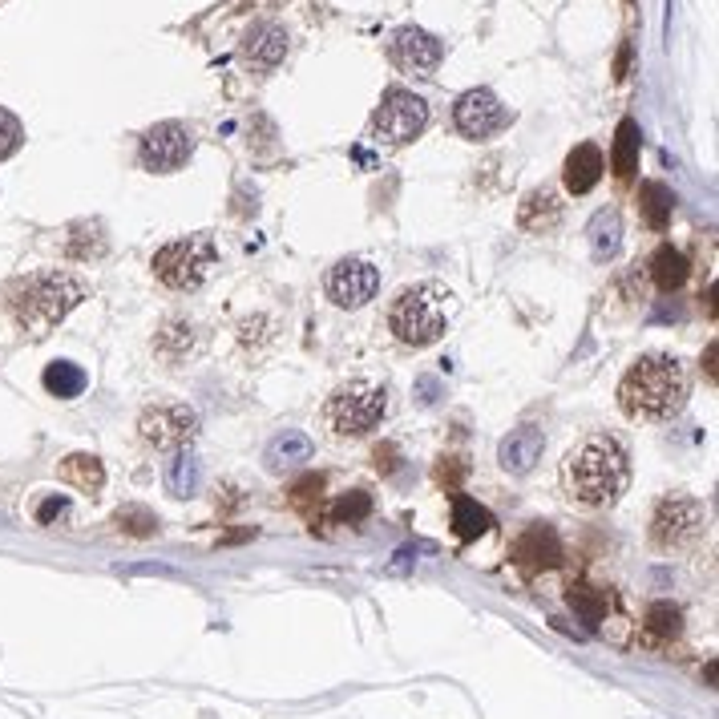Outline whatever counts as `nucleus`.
Here are the masks:
<instances>
[{"label": "nucleus", "mask_w": 719, "mask_h": 719, "mask_svg": "<svg viewBox=\"0 0 719 719\" xmlns=\"http://www.w3.org/2000/svg\"><path fill=\"white\" fill-rule=\"evenodd\" d=\"M631 485V453L614 433H586L562 453V489L586 509L614 505Z\"/></svg>", "instance_id": "obj_1"}, {"label": "nucleus", "mask_w": 719, "mask_h": 719, "mask_svg": "<svg viewBox=\"0 0 719 719\" xmlns=\"http://www.w3.org/2000/svg\"><path fill=\"white\" fill-rule=\"evenodd\" d=\"M691 396V376L687 364L671 352H647L639 356L623 384H619V408L639 421V425H663L683 413V404Z\"/></svg>", "instance_id": "obj_2"}, {"label": "nucleus", "mask_w": 719, "mask_h": 719, "mask_svg": "<svg viewBox=\"0 0 719 719\" xmlns=\"http://www.w3.org/2000/svg\"><path fill=\"white\" fill-rule=\"evenodd\" d=\"M81 299H85V283L73 279L69 271H41V275H25L5 287L9 316L37 340L49 336Z\"/></svg>", "instance_id": "obj_3"}, {"label": "nucleus", "mask_w": 719, "mask_h": 719, "mask_svg": "<svg viewBox=\"0 0 719 719\" xmlns=\"http://www.w3.org/2000/svg\"><path fill=\"white\" fill-rule=\"evenodd\" d=\"M453 312V291L445 283H417L404 287L388 312V328L408 348H429L445 336Z\"/></svg>", "instance_id": "obj_4"}, {"label": "nucleus", "mask_w": 719, "mask_h": 719, "mask_svg": "<svg viewBox=\"0 0 719 719\" xmlns=\"http://www.w3.org/2000/svg\"><path fill=\"white\" fill-rule=\"evenodd\" d=\"M388 413V388L376 380H348L324 404V429L332 437H368Z\"/></svg>", "instance_id": "obj_5"}, {"label": "nucleus", "mask_w": 719, "mask_h": 719, "mask_svg": "<svg viewBox=\"0 0 719 719\" xmlns=\"http://www.w3.org/2000/svg\"><path fill=\"white\" fill-rule=\"evenodd\" d=\"M219 267V251L211 235H186L166 243L154 255V275L170 287V291H198L211 279V271Z\"/></svg>", "instance_id": "obj_6"}, {"label": "nucleus", "mask_w": 719, "mask_h": 719, "mask_svg": "<svg viewBox=\"0 0 719 719\" xmlns=\"http://www.w3.org/2000/svg\"><path fill=\"white\" fill-rule=\"evenodd\" d=\"M703 526H707L703 501H695V497H687V493H671V497H663V501L655 505V513H651V542H655V550L675 554V550L695 546L699 534H703Z\"/></svg>", "instance_id": "obj_7"}, {"label": "nucleus", "mask_w": 719, "mask_h": 719, "mask_svg": "<svg viewBox=\"0 0 719 719\" xmlns=\"http://www.w3.org/2000/svg\"><path fill=\"white\" fill-rule=\"evenodd\" d=\"M429 126V101L413 89H388L380 97V110L372 114V134L384 146H408L417 142Z\"/></svg>", "instance_id": "obj_8"}, {"label": "nucleus", "mask_w": 719, "mask_h": 719, "mask_svg": "<svg viewBox=\"0 0 719 719\" xmlns=\"http://www.w3.org/2000/svg\"><path fill=\"white\" fill-rule=\"evenodd\" d=\"M198 433V413L190 404H178V400H162V404H150L142 421H138V437L150 445V449H162V453H178L194 441Z\"/></svg>", "instance_id": "obj_9"}, {"label": "nucleus", "mask_w": 719, "mask_h": 719, "mask_svg": "<svg viewBox=\"0 0 719 719\" xmlns=\"http://www.w3.org/2000/svg\"><path fill=\"white\" fill-rule=\"evenodd\" d=\"M190 154H194V130L182 122H158L138 142V162L150 174H174L190 162Z\"/></svg>", "instance_id": "obj_10"}, {"label": "nucleus", "mask_w": 719, "mask_h": 719, "mask_svg": "<svg viewBox=\"0 0 719 719\" xmlns=\"http://www.w3.org/2000/svg\"><path fill=\"white\" fill-rule=\"evenodd\" d=\"M453 126L469 142H489L493 134H501L509 126V110L501 106V97L493 89H469L453 106Z\"/></svg>", "instance_id": "obj_11"}, {"label": "nucleus", "mask_w": 719, "mask_h": 719, "mask_svg": "<svg viewBox=\"0 0 719 719\" xmlns=\"http://www.w3.org/2000/svg\"><path fill=\"white\" fill-rule=\"evenodd\" d=\"M388 57H392V65L404 69V73H413V77H433V69H437L441 57H445V45H441L433 33L417 29V25H404V29L392 33Z\"/></svg>", "instance_id": "obj_12"}, {"label": "nucleus", "mask_w": 719, "mask_h": 719, "mask_svg": "<svg viewBox=\"0 0 719 719\" xmlns=\"http://www.w3.org/2000/svg\"><path fill=\"white\" fill-rule=\"evenodd\" d=\"M380 291V271L368 263V259H340L332 271H328V295L336 307H364L372 295Z\"/></svg>", "instance_id": "obj_13"}, {"label": "nucleus", "mask_w": 719, "mask_h": 719, "mask_svg": "<svg viewBox=\"0 0 719 719\" xmlns=\"http://www.w3.org/2000/svg\"><path fill=\"white\" fill-rule=\"evenodd\" d=\"M542 449H546V433L538 425L509 429V437H501V445H497V465L509 477H526L542 461Z\"/></svg>", "instance_id": "obj_14"}, {"label": "nucleus", "mask_w": 719, "mask_h": 719, "mask_svg": "<svg viewBox=\"0 0 719 719\" xmlns=\"http://www.w3.org/2000/svg\"><path fill=\"white\" fill-rule=\"evenodd\" d=\"M513 562L522 570H554L562 562V542L550 526H530L518 542H513Z\"/></svg>", "instance_id": "obj_15"}, {"label": "nucleus", "mask_w": 719, "mask_h": 719, "mask_svg": "<svg viewBox=\"0 0 719 719\" xmlns=\"http://www.w3.org/2000/svg\"><path fill=\"white\" fill-rule=\"evenodd\" d=\"M558 223H562V198H558V190H550V186L530 190L526 202H522V211H518V227L534 231V235H550Z\"/></svg>", "instance_id": "obj_16"}, {"label": "nucleus", "mask_w": 719, "mask_h": 719, "mask_svg": "<svg viewBox=\"0 0 719 719\" xmlns=\"http://www.w3.org/2000/svg\"><path fill=\"white\" fill-rule=\"evenodd\" d=\"M312 453H316L312 437H307V433H295V429H287V433H279V437L267 445V453H263V465H267V473H291V469H299V465H307V461H312Z\"/></svg>", "instance_id": "obj_17"}, {"label": "nucleus", "mask_w": 719, "mask_h": 719, "mask_svg": "<svg viewBox=\"0 0 719 719\" xmlns=\"http://www.w3.org/2000/svg\"><path fill=\"white\" fill-rule=\"evenodd\" d=\"M287 57V33L279 25H255L243 41V61L255 69H275Z\"/></svg>", "instance_id": "obj_18"}, {"label": "nucleus", "mask_w": 719, "mask_h": 719, "mask_svg": "<svg viewBox=\"0 0 719 719\" xmlns=\"http://www.w3.org/2000/svg\"><path fill=\"white\" fill-rule=\"evenodd\" d=\"M602 170H606V162H602V150H598V146H590V142L574 146L570 158H566V170H562L566 190H570V194H590V190L598 186Z\"/></svg>", "instance_id": "obj_19"}, {"label": "nucleus", "mask_w": 719, "mask_h": 719, "mask_svg": "<svg viewBox=\"0 0 719 719\" xmlns=\"http://www.w3.org/2000/svg\"><path fill=\"white\" fill-rule=\"evenodd\" d=\"M586 235H590V251H594V259H614L619 255V247H623V215L619 211H598L594 219H590V227H586Z\"/></svg>", "instance_id": "obj_20"}, {"label": "nucleus", "mask_w": 719, "mask_h": 719, "mask_svg": "<svg viewBox=\"0 0 719 719\" xmlns=\"http://www.w3.org/2000/svg\"><path fill=\"white\" fill-rule=\"evenodd\" d=\"M61 481L81 489V493H97L101 485H106V465H101L93 453H69L61 465H57Z\"/></svg>", "instance_id": "obj_21"}, {"label": "nucleus", "mask_w": 719, "mask_h": 719, "mask_svg": "<svg viewBox=\"0 0 719 719\" xmlns=\"http://www.w3.org/2000/svg\"><path fill=\"white\" fill-rule=\"evenodd\" d=\"M194 348H198V332H194L190 320H166V324L158 328V336H154V352H158L162 360H170V364L186 360Z\"/></svg>", "instance_id": "obj_22"}, {"label": "nucleus", "mask_w": 719, "mask_h": 719, "mask_svg": "<svg viewBox=\"0 0 719 719\" xmlns=\"http://www.w3.org/2000/svg\"><path fill=\"white\" fill-rule=\"evenodd\" d=\"M639 215H643V223H647L651 231H667V223H671V215H675V194H671V186H663V182H643V186H639Z\"/></svg>", "instance_id": "obj_23"}, {"label": "nucleus", "mask_w": 719, "mask_h": 719, "mask_svg": "<svg viewBox=\"0 0 719 719\" xmlns=\"http://www.w3.org/2000/svg\"><path fill=\"white\" fill-rule=\"evenodd\" d=\"M162 481H166V493H174V497H194L198 485H202V461H198L194 453L178 449V453L166 461Z\"/></svg>", "instance_id": "obj_24"}, {"label": "nucleus", "mask_w": 719, "mask_h": 719, "mask_svg": "<svg viewBox=\"0 0 719 719\" xmlns=\"http://www.w3.org/2000/svg\"><path fill=\"white\" fill-rule=\"evenodd\" d=\"M647 275L655 279V287L679 291V287L687 283V275H691V263H687V255L675 251V247H659V251L651 255V263H647Z\"/></svg>", "instance_id": "obj_25"}, {"label": "nucleus", "mask_w": 719, "mask_h": 719, "mask_svg": "<svg viewBox=\"0 0 719 719\" xmlns=\"http://www.w3.org/2000/svg\"><path fill=\"white\" fill-rule=\"evenodd\" d=\"M489 526H493V513L485 509V505H477L473 497H453V534L461 538V542H477L481 534H489Z\"/></svg>", "instance_id": "obj_26"}, {"label": "nucleus", "mask_w": 719, "mask_h": 719, "mask_svg": "<svg viewBox=\"0 0 719 719\" xmlns=\"http://www.w3.org/2000/svg\"><path fill=\"white\" fill-rule=\"evenodd\" d=\"M610 166L623 182L635 178L639 170V126L635 122H623L619 134H614V150H610Z\"/></svg>", "instance_id": "obj_27"}, {"label": "nucleus", "mask_w": 719, "mask_h": 719, "mask_svg": "<svg viewBox=\"0 0 719 719\" xmlns=\"http://www.w3.org/2000/svg\"><path fill=\"white\" fill-rule=\"evenodd\" d=\"M85 372L73 364V360H57V364H49L45 368V388L57 396V400H73V396H81L85 392Z\"/></svg>", "instance_id": "obj_28"}, {"label": "nucleus", "mask_w": 719, "mask_h": 719, "mask_svg": "<svg viewBox=\"0 0 719 719\" xmlns=\"http://www.w3.org/2000/svg\"><path fill=\"white\" fill-rule=\"evenodd\" d=\"M566 602L582 614V619L590 623V627H598V623H606V606H610V598H606V590H594V586H586V582H578V586H570L566 590Z\"/></svg>", "instance_id": "obj_29"}, {"label": "nucleus", "mask_w": 719, "mask_h": 719, "mask_svg": "<svg viewBox=\"0 0 719 719\" xmlns=\"http://www.w3.org/2000/svg\"><path fill=\"white\" fill-rule=\"evenodd\" d=\"M643 623H647V631H651L655 639H675V635L683 631V610L663 598V602H651V606H647V619H643Z\"/></svg>", "instance_id": "obj_30"}, {"label": "nucleus", "mask_w": 719, "mask_h": 719, "mask_svg": "<svg viewBox=\"0 0 719 719\" xmlns=\"http://www.w3.org/2000/svg\"><path fill=\"white\" fill-rule=\"evenodd\" d=\"M114 526H118L122 534H130V538H154V534H158V518H154L146 505H122V509L114 513Z\"/></svg>", "instance_id": "obj_31"}, {"label": "nucleus", "mask_w": 719, "mask_h": 719, "mask_svg": "<svg viewBox=\"0 0 719 719\" xmlns=\"http://www.w3.org/2000/svg\"><path fill=\"white\" fill-rule=\"evenodd\" d=\"M368 513H372V497H368L364 489H352V493H344V497L332 505V518H336L340 526H360Z\"/></svg>", "instance_id": "obj_32"}, {"label": "nucleus", "mask_w": 719, "mask_h": 719, "mask_svg": "<svg viewBox=\"0 0 719 719\" xmlns=\"http://www.w3.org/2000/svg\"><path fill=\"white\" fill-rule=\"evenodd\" d=\"M21 142H25V126L17 122V114L0 110V162L13 158V154L21 150Z\"/></svg>", "instance_id": "obj_33"}, {"label": "nucleus", "mask_w": 719, "mask_h": 719, "mask_svg": "<svg viewBox=\"0 0 719 719\" xmlns=\"http://www.w3.org/2000/svg\"><path fill=\"white\" fill-rule=\"evenodd\" d=\"M465 473H469V465H465L461 457H441V465H437V481H441L445 489H457V485L465 481Z\"/></svg>", "instance_id": "obj_34"}, {"label": "nucleus", "mask_w": 719, "mask_h": 719, "mask_svg": "<svg viewBox=\"0 0 719 719\" xmlns=\"http://www.w3.org/2000/svg\"><path fill=\"white\" fill-rule=\"evenodd\" d=\"M372 461H376V473H380V477H392V473L400 469V449H396L392 441H384V445L372 449Z\"/></svg>", "instance_id": "obj_35"}, {"label": "nucleus", "mask_w": 719, "mask_h": 719, "mask_svg": "<svg viewBox=\"0 0 719 719\" xmlns=\"http://www.w3.org/2000/svg\"><path fill=\"white\" fill-rule=\"evenodd\" d=\"M320 489H324V477L320 473H307L295 489H291V501L295 505H307V501H320Z\"/></svg>", "instance_id": "obj_36"}, {"label": "nucleus", "mask_w": 719, "mask_h": 719, "mask_svg": "<svg viewBox=\"0 0 719 719\" xmlns=\"http://www.w3.org/2000/svg\"><path fill=\"white\" fill-rule=\"evenodd\" d=\"M65 509H69L65 497H49V501H41V509H37V522H41V526H53L57 518H65Z\"/></svg>", "instance_id": "obj_37"}, {"label": "nucleus", "mask_w": 719, "mask_h": 719, "mask_svg": "<svg viewBox=\"0 0 719 719\" xmlns=\"http://www.w3.org/2000/svg\"><path fill=\"white\" fill-rule=\"evenodd\" d=\"M413 392H417V404H421V408H429V404H437V396H441V384H437L433 376H421Z\"/></svg>", "instance_id": "obj_38"}, {"label": "nucleus", "mask_w": 719, "mask_h": 719, "mask_svg": "<svg viewBox=\"0 0 719 719\" xmlns=\"http://www.w3.org/2000/svg\"><path fill=\"white\" fill-rule=\"evenodd\" d=\"M413 562H417V554H413V550H396V554H392V562L384 566V574H404Z\"/></svg>", "instance_id": "obj_39"}, {"label": "nucleus", "mask_w": 719, "mask_h": 719, "mask_svg": "<svg viewBox=\"0 0 719 719\" xmlns=\"http://www.w3.org/2000/svg\"><path fill=\"white\" fill-rule=\"evenodd\" d=\"M715 344H707V352H703V368H707V380H715Z\"/></svg>", "instance_id": "obj_40"}]
</instances>
